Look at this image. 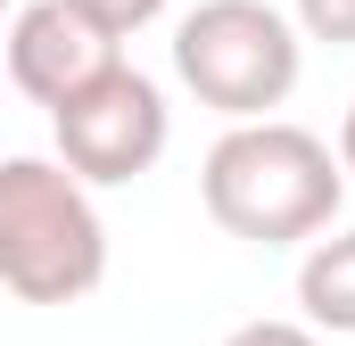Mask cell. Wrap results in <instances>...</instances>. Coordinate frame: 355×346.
Segmentation results:
<instances>
[{
    "label": "cell",
    "instance_id": "obj_2",
    "mask_svg": "<svg viewBox=\"0 0 355 346\" xmlns=\"http://www.w3.org/2000/svg\"><path fill=\"white\" fill-rule=\"evenodd\" d=\"M107 280V223L58 157H0V289L17 305H75Z\"/></svg>",
    "mask_w": 355,
    "mask_h": 346
},
{
    "label": "cell",
    "instance_id": "obj_11",
    "mask_svg": "<svg viewBox=\"0 0 355 346\" xmlns=\"http://www.w3.org/2000/svg\"><path fill=\"white\" fill-rule=\"evenodd\" d=\"M8 17H17V0H0V33H8Z\"/></svg>",
    "mask_w": 355,
    "mask_h": 346
},
{
    "label": "cell",
    "instance_id": "obj_6",
    "mask_svg": "<svg viewBox=\"0 0 355 346\" xmlns=\"http://www.w3.org/2000/svg\"><path fill=\"white\" fill-rule=\"evenodd\" d=\"M297 322L314 338H355V231L314 239L297 264Z\"/></svg>",
    "mask_w": 355,
    "mask_h": 346
},
{
    "label": "cell",
    "instance_id": "obj_7",
    "mask_svg": "<svg viewBox=\"0 0 355 346\" xmlns=\"http://www.w3.org/2000/svg\"><path fill=\"white\" fill-rule=\"evenodd\" d=\"M297 42H331V50H355V0H297Z\"/></svg>",
    "mask_w": 355,
    "mask_h": 346
},
{
    "label": "cell",
    "instance_id": "obj_5",
    "mask_svg": "<svg viewBox=\"0 0 355 346\" xmlns=\"http://www.w3.org/2000/svg\"><path fill=\"white\" fill-rule=\"evenodd\" d=\"M0 50H8V83L25 91L33 107H50V116L75 91H91L107 66H124V42H107L83 8H67V0H25L8 17Z\"/></svg>",
    "mask_w": 355,
    "mask_h": 346
},
{
    "label": "cell",
    "instance_id": "obj_4",
    "mask_svg": "<svg viewBox=\"0 0 355 346\" xmlns=\"http://www.w3.org/2000/svg\"><path fill=\"white\" fill-rule=\"evenodd\" d=\"M50 140H58V165L75 173L83 190H124V181H141L166 157L174 107H166V91L149 83L141 66H107L91 91H75L50 116Z\"/></svg>",
    "mask_w": 355,
    "mask_h": 346
},
{
    "label": "cell",
    "instance_id": "obj_8",
    "mask_svg": "<svg viewBox=\"0 0 355 346\" xmlns=\"http://www.w3.org/2000/svg\"><path fill=\"white\" fill-rule=\"evenodd\" d=\"M67 8H83L107 42H124V33H141V25H157V17H166V0H67Z\"/></svg>",
    "mask_w": 355,
    "mask_h": 346
},
{
    "label": "cell",
    "instance_id": "obj_3",
    "mask_svg": "<svg viewBox=\"0 0 355 346\" xmlns=\"http://www.w3.org/2000/svg\"><path fill=\"white\" fill-rule=\"evenodd\" d=\"M174 75L223 124H265L306 75V42L272 0H198L174 25Z\"/></svg>",
    "mask_w": 355,
    "mask_h": 346
},
{
    "label": "cell",
    "instance_id": "obj_1",
    "mask_svg": "<svg viewBox=\"0 0 355 346\" xmlns=\"http://www.w3.org/2000/svg\"><path fill=\"white\" fill-rule=\"evenodd\" d=\"M198 198H207V223L248 239V248H314L331 223H339V198H347V173L339 149L289 116L265 124H232L207 165H198Z\"/></svg>",
    "mask_w": 355,
    "mask_h": 346
},
{
    "label": "cell",
    "instance_id": "obj_10",
    "mask_svg": "<svg viewBox=\"0 0 355 346\" xmlns=\"http://www.w3.org/2000/svg\"><path fill=\"white\" fill-rule=\"evenodd\" d=\"M339 173H347V181H355V107H347V116H339Z\"/></svg>",
    "mask_w": 355,
    "mask_h": 346
},
{
    "label": "cell",
    "instance_id": "obj_9",
    "mask_svg": "<svg viewBox=\"0 0 355 346\" xmlns=\"http://www.w3.org/2000/svg\"><path fill=\"white\" fill-rule=\"evenodd\" d=\"M223 346H322L306 322H289V313H257V322H240Z\"/></svg>",
    "mask_w": 355,
    "mask_h": 346
}]
</instances>
